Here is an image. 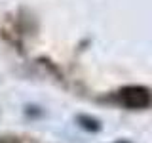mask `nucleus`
I'll return each mask as SVG.
<instances>
[{
	"label": "nucleus",
	"mask_w": 152,
	"mask_h": 143,
	"mask_svg": "<svg viewBox=\"0 0 152 143\" xmlns=\"http://www.w3.org/2000/svg\"><path fill=\"white\" fill-rule=\"evenodd\" d=\"M120 99L126 107L131 109H142L146 105H150V94L146 88L141 86H127L120 92Z\"/></svg>",
	"instance_id": "f257e3e1"
},
{
	"label": "nucleus",
	"mask_w": 152,
	"mask_h": 143,
	"mask_svg": "<svg viewBox=\"0 0 152 143\" xmlns=\"http://www.w3.org/2000/svg\"><path fill=\"white\" fill-rule=\"evenodd\" d=\"M78 120H80V122H86V124H84V128H88V130H99L97 120H89V118H86V116H80Z\"/></svg>",
	"instance_id": "f03ea898"
},
{
	"label": "nucleus",
	"mask_w": 152,
	"mask_h": 143,
	"mask_svg": "<svg viewBox=\"0 0 152 143\" xmlns=\"http://www.w3.org/2000/svg\"><path fill=\"white\" fill-rule=\"evenodd\" d=\"M0 143H15V141H12V139H6V137H0Z\"/></svg>",
	"instance_id": "7ed1b4c3"
}]
</instances>
